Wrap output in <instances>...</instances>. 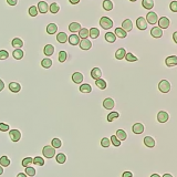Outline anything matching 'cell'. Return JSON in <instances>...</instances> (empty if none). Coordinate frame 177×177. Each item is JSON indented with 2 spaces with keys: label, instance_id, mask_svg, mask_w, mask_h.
I'll return each mask as SVG.
<instances>
[{
  "label": "cell",
  "instance_id": "obj_14",
  "mask_svg": "<svg viewBox=\"0 0 177 177\" xmlns=\"http://www.w3.org/2000/svg\"><path fill=\"white\" fill-rule=\"evenodd\" d=\"M122 29L125 32H130L132 29H133V22H132L130 19L124 20V21H123V23H122Z\"/></svg>",
  "mask_w": 177,
  "mask_h": 177
},
{
  "label": "cell",
  "instance_id": "obj_63",
  "mask_svg": "<svg viewBox=\"0 0 177 177\" xmlns=\"http://www.w3.org/2000/svg\"><path fill=\"white\" fill-rule=\"evenodd\" d=\"M130 1H132V2H134V1H136V0H130Z\"/></svg>",
  "mask_w": 177,
  "mask_h": 177
},
{
  "label": "cell",
  "instance_id": "obj_59",
  "mask_svg": "<svg viewBox=\"0 0 177 177\" xmlns=\"http://www.w3.org/2000/svg\"><path fill=\"white\" fill-rule=\"evenodd\" d=\"M17 177H28L24 173H19L18 175H17Z\"/></svg>",
  "mask_w": 177,
  "mask_h": 177
},
{
  "label": "cell",
  "instance_id": "obj_46",
  "mask_svg": "<svg viewBox=\"0 0 177 177\" xmlns=\"http://www.w3.org/2000/svg\"><path fill=\"white\" fill-rule=\"evenodd\" d=\"M124 58H125V60H126V61H128V62H135V61H137V60H138V59H137V57H135V55L133 54V53H126Z\"/></svg>",
  "mask_w": 177,
  "mask_h": 177
},
{
  "label": "cell",
  "instance_id": "obj_55",
  "mask_svg": "<svg viewBox=\"0 0 177 177\" xmlns=\"http://www.w3.org/2000/svg\"><path fill=\"white\" fill-rule=\"evenodd\" d=\"M122 177H133V173H131V172H124L122 174Z\"/></svg>",
  "mask_w": 177,
  "mask_h": 177
},
{
  "label": "cell",
  "instance_id": "obj_34",
  "mask_svg": "<svg viewBox=\"0 0 177 177\" xmlns=\"http://www.w3.org/2000/svg\"><path fill=\"white\" fill-rule=\"evenodd\" d=\"M57 40L59 41L60 43H65L68 41V36L65 32H60L59 34L57 36Z\"/></svg>",
  "mask_w": 177,
  "mask_h": 177
},
{
  "label": "cell",
  "instance_id": "obj_62",
  "mask_svg": "<svg viewBox=\"0 0 177 177\" xmlns=\"http://www.w3.org/2000/svg\"><path fill=\"white\" fill-rule=\"evenodd\" d=\"M2 174H4V167L0 166V175H2Z\"/></svg>",
  "mask_w": 177,
  "mask_h": 177
},
{
  "label": "cell",
  "instance_id": "obj_8",
  "mask_svg": "<svg viewBox=\"0 0 177 177\" xmlns=\"http://www.w3.org/2000/svg\"><path fill=\"white\" fill-rule=\"evenodd\" d=\"M114 106H115V102H114L113 99L111 97H106L104 101H103V107L106 110H113Z\"/></svg>",
  "mask_w": 177,
  "mask_h": 177
},
{
  "label": "cell",
  "instance_id": "obj_53",
  "mask_svg": "<svg viewBox=\"0 0 177 177\" xmlns=\"http://www.w3.org/2000/svg\"><path fill=\"white\" fill-rule=\"evenodd\" d=\"M169 7H171V10L173 12H177V1H172Z\"/></svg>",
  "mask_w": 177,
  "mask_h": 177
},
{
  "label": "cell",
  "instance_id": "obj_42",
  "mask_svg": "<svg viewBox=\"0 0 177 177\" xmlns=\"http://www.w3.org/2000/svg\"><path fill=\"white\" fill-rule=\"evenodd\" d=\"M33 164L34 165H38V166H43L44 165V158L41 157V156H36L33 158Z\"/></svg>",
  "mask_w": 177,
  "mask_h": 177
},
{
  "label": "cell",
  "instance_id": "obj_7",
  "mask_svg": "<svg viewBox=\"0 0 177 177\" xmlns=\"http://www.w3.org/2000/svg\"><path fill=\"white\" fill-rule=\"evenodd\" d=\"M136 26L140 30H146L147 29V21L143 17H138L136 20Z\"/></svg>",
  "mask_w": 177,
  "mask_h": 177
},
{
  "label": "cell",
  "instance_id": "obj_29",
  "mask_svg": "<svg viewBox=\"0 0 177 177\" xmlns=\"http://www.w3.org/2000/svg\"><path fill=\"white\" fill-rule=\"evenodd\" d=\"M12 47H14L16 49H21V47H23V41L20 38H14L12 42H11Z\"/></svg>",
  "mask_w": 177,
  "mask_h": 177
},
{
  "label": "cell",
  "instance_id": "obj_16",
  "mask_svg": "<svg viewBox=\"0 0 177 177\" xmlns=\"http://www.w3.org/2000/svg\"><path fill=\"white\" fill-rule=\"evenodd\" d=\"M72 81L77 84H81L83 82V74L80 72H74L72 74Z\"/></svg>",
  "mask_w": 177,
  "mask_h": 177
},
{
  "label": "cell",
  "instance_id": "obj_45",
  "mask_svg": "<svg viewBox=\"0 0 177 177\" xmlns=\"http://www.w3.org/2000/svg\"><path fill=\"white\" fill-rule=\"evenodd\" d=\"M32 163H33V158L30 157V156H27L26 158L22 159V166L23 167H28V166L32 165Z\"/></svg>",
  "mask_w": 177,
  "mask_h": 177
},
{
  "label": "cell",
  "instance_id": "obj_22",
  "mask_svg": "<svg viewBox=\"0 0 177 177\" xmlns=\"http://www.w3.org/2000/svg\"><path fill=\"white\" fill-rule=\"evenodd\" d=\"M125 54H126V50H125L124 48H120V49L116 50V52H115V58L118 60H122L124 59Z\"/></svg>",
  "mask_w": 177,
  "mask_h": 177
},
{
  "label": "cell",
  "instance_id": "obj_41",
  "mask_svg": "<svg viewBox=\"0 0 177 177\" xmlns=\"http://www.w3.org/2000/svg\"><path fill=\"white\" fill-rule=\"evenodd\" d=\"M51 146L53 148H60L62 146V141L60 138H53L52 142H51Z\"/></svg>",
  "mask_w": 177,
  "mask_h": 177
},
{
  "label": "cell",
  "instance_id": "obj_1",
  "mask_svg": "<svg viewBox=\"0 0 177 177\" xmlns=\"http://www.w3.org/2000/svg\"><path fill=\"white\" fill-rule=\"evenodd\" d=\"M42 155L46 158H52L53 156H55V148H53L51 145H46L42 150Z\"/></svg>",
  "mask_w": 177,
  "mask_h": 177
},
{
  "label": "cell",
  "instance_id": "obj_15",
  "mask_svg": "<svg viewBox=\"0 0 177 177\" xmlns=\"http://www.w3.org/2000/svg\"><path fill=\"white\" fill-rule=\"evenodd\" d=\"M165 63H166L167 67H175V65H177V57L176 55L168 57V58H166V60H165Z\"/></svg>",
  "mask_w": 177,
  "mask_h": 177
},
{
  "label": "cell",
  "instance_id": "obj_21",
  "mask_svg": "<svg viewBox=\"0 0 177 177\" xmlns=\"http://www.w3.org/2000/svg\"><path fill=\"white\" fill-rule=\"evenodd\" d=\"M91 77L94 79V80H97V79H101L102 77V71H101L100 68H94L92 69L91 71Z\"/></svg>",
  "mask_w": 177,
  "mask_h": 177
},
{
  "label": "cell",
  "instance_id": "obj_58",
  "mask_svg": "<svg viewBox=\"0 0 177 177\" xmlns=\"http://www.w3.org/2000/svg\"><path fill=\"white\" fill-rule=\"evenodd\" d=\"M173 39H174V41L177 43V32H174V34H173Z\"/></svg>",
  "mask_w": 177,
  "mask_h": 177
},
{
  "label": "cell",
  "instance_id": "obj_56",
  "mask_svg": "<svg viewBox=\"0 0 177 177\" xmlns=\"http://www.w3.org/2000/svg\"><path fill=\"white\" fill-rule=\"evenodd\" d=\"M4 89H5V83H4V81L0 79V92L2 91Z\"/></svg>",
  "mask_w": 177,
  "mask_h": 177
},
{
  "label": "cell",
  "instance_id": "obj_4",
  "mask_svg": "<svg viewBox=\"0 0 177 177\" xmlns=\"http://www.w3.org/2000/svg\"><path fill=\"white\" fill-rule=\"evenodd\" d=\"M9 136L10 140L14 142V143H17L21 140V133L19 130H10L9 131Z\"/></svg>",
  "mask_w": 177,
  "mask_h": 177
},
{
  "label": "cell",
  "instance_id": "obj_26",
  "mask_svg": "<svg viewBox=\"0 0 177 177\" xmlns=\"http://www.w3.org/2000/svg\"><path fill=\"white\" fill-rule=\"evenodd\" d=\"M104 38H105V40L107 41V42H110V43H114L115 40H116V36L114 34L113 32H106Z\"/></svg>",
  "mask_w": 177,
  "mask_h": 177
},
{
  "label": "cell",
  "instance_id": "obj_2",
  "mask_svg": "<svg viewBox=\"0 0 177 177\" xmlns=\"http://www.w3.org/2000/svg\"><path fill=\"white\" fill-rule=\"evenodd\" d=\"M158 90L162 93H168L171 91V83L167 80H162L158 83Z\"/></svg>",
  "mask_w": 177,
  "mask_h": 177
},
{
  "label": "cell",
  "instance_id": "obj_39",
  "mask_svg": "<svg viewBox=\"0 0 177 177\" xmlns=\"http://www.w3.org/2000/svg\"><path fill=\"white\" fill-rule=\"evenodd\" d=\"M103 8L106 11H111V10L113 9V2L111 0H104L103 1Z\"/></svg>",
  "mask_w": 177,
  "mask_h": 177
},
{
  "label": "cell",
  "instance_id": "obj_17",
  "mask_svg": "<svg viewBox=\"0 0 177 177\" xmlns=\"http://www.w3.org/2000/svg\"><path fill=\"white\" fill-rule=\"evenodd\" d=\"M68 41L71 46H77L80 43V38L77 34H71L70 37H68Z\"/></svg>",
  "mask_w": 177,
  "mask_h": 177
},
{
  "label": "cell",
  "instance_id": "obj_57",
  "mask_svg": "<svg viewBox=\"0 0 177 177\" xmlns=\"http://www.w3.org/2000/svg\"><path fill=\"white\" fill-rule=\"evenodd\" d=\"M69 1H70L72 5H77V4H79V2H80V0H69Z\"/></svg>",
  "mask_w": 177,
  "mask_h": 177
},
{
  "label": "cell",
  "instance_id": "obj_32",
  "mask_svg": "<svg viewBox=\"0 0 177 177\" xmlns=\"http://www.w3.org/2000/svg\"><path fill=\"white\" fill-rule=\"evenodd\" d=\"M114 34L118 37V38H122V39H124V38H126L127 32L124 31L122 28H116V29H115V33H114Z\"/></svg>",
  "mask_w": 177,
  "mask_h": 177
},
{
  "label": "cell",
  "instance_id": "obj_61",
  "mask_svg": "<svg viewBox=\"0 0 177 177\" xmlns=\"http://www.w3.org/2000/svg\"><path fill=\"white\" fill-rule=\"evenodd\" d=\"M163 177H174V176H173L172 174H164Z\"/></svg>",
  "mask_w": 177,
  "mask_h": 177
},
{
  "label": "cell",
  "instance_id": "obj_9",
  "mask_svg": "<svg viewBox=\"0 0 177 177\" xmlns=\"http://www.w3.org/2000/svg\"><path fill=\"white\" fill-rule=\"evenodd\" d=\"M168 120H169V115H168L167 112H165V111L158 112V114H157V121L159 123H166Z\"/></svg>",
  "mask_w": 177,
  "mask_h": 177
},
{
  "label": "cell",
  "instance_id": "obj_40",
  "mask_svg": "<svg viewBox=\"0 0 177 177\" xmlns=\"http://www.w3.org/2000/svg\"><path fill=\"white\" fill-rule=\"evenodd\" d=\"M89 36L91 37L92 39H96L97 37L100 36V31H99V29H96V28H92V29H90V31H89Z\"/></svg>",
  "mask_w": 177,
  "mask_h": 177
},
{
  "label": "cell",
  "instance_id": "obj_5",
  "mask_svg": "<svg viewBox=\"0 0 177 177\" xmlns=\"http://www.w3.org/2000/svg\"><path fill=\"white\" fill-rule=\"evenodd\" d=\"M157 22H158V28H161V29H167L169 27V24H171V21H169V19L167 17L159 18V20H157Z\"/></svg>",
  "mask_w": 177,
  "mask_h": 177
},
{
  "label": "cell",
  "instance_id": "obj_19",
  "mask_svg": "<svg viewBox=\"0 0 177 177\" xmlns=\"http://www.w3.org/2000/svg\"><path fill=\"white\" fill-rule=\"evenodd\" d=\"M144 144H145L146 147L153 148L155 146V140L152 136H145L144 137Z\"/></svg>",
  "mask_w": 177,
  "mask_h": 177
},
{
  "label": "cell",
  "instance_id": "obj_54",
  "mask_svg": "<svg viewBox=\"0 0 177 177\" xmlns=\"http://www.w3.org/2000/svg\"><path fill=\"white\" fill-rule=\"evenodd\" d=\"M7 4L10 6H16L18 4V0H7Z\"/></svg>",
  "mask_w": 177,
  "mask_h": 177
},
{
  "label": "cell",
  "instance_id": "obj_49",
  "mask_svg": "<svg viewBox=\"0 0 177 177\" xmlns=\"http://www.w3.org/2000/svg\"><path fill=\"white\" fill-rule=\"evenodd\" d=\"M68 59V53L65 52V51H60L59 53V61L61 63H63L65 62V60Z\"/></svg>",
  "mask_w": 177,
  "mask_h": 177
},
{
  "label": "cell",
  "instance_id": "obj_37",
  "mask_svg": "<svg viewBox=\"0 0 177 177\" xmlns=\"http://www.w3.org/2000/svg\"><path fill=\"white\" fill-rule=\"evenodd\" d=\"M79 38H82V39H86V38H89V29L81 28V29L79 30Z\"/></svg>",
  "mask_w": 177,
  "mask_h": 177
},
{
  "label": "cell",
  "instance_id": "obj_27",
  "mask_svg": "<svg viewBox=\"0 0 177 177\" xmlns=\"http://www.w3.org/2000/svg\"><path fill=\"white\" fill-rule=\"evenodd\" d=\"M142 6H143V8L150 10L154 7V0H143L142 1Z\"/></svg>",
  "mask_w": 177,
  "mask_h": 177
},
{
  "label": "cell",
  "instance_id": "obj_6",
  "mask_svg": "<svg viewBox=\"0 0 177 177\" xmlns=\"http://www.w3.org/2000/svg\"><path fill=\"white\" fill-rule=\"evenodd\" d=\"M157 20H158V17H157V14L153 12V11H150L147 16H146V21L150 24H155V23H157Z\"/></svg>",
  "mask_w": 177,
  "mask_h": 177
},
{
  "label": "cell",
  "instance_id": "obj_44",
  "mask_svg": "<svg viewBox=\"0 0 177 177\" xmlns=\"http://www.w3.org/2000/svg\"><path fill=\"white\" fill-rule=\"evenodd\" d=\"M118 116H120V113H118V112H111V113H109L106 120H107V122H113L114 120L118 118Z\"/></svg>",
  "mask_w": 177,
  "mask_h": 177
},
{
  "label": "cell",
  "instance_id": "obj_25",
  "mask_svg": "<svg viewBox=\"0 0 177 177\" xmlns=\"http://www.w3.org/2000/svg\"><path fill=\"white\" fill-rule=\"evenodd\" d=\"M81 29V24L79 22H71L70 23V26H69V30L71 32H79V30Z\"/></svg>",
  "mask_w": 177,
  "mask_h": 177
},
{
  "label": "cell",
  "instance_id": "obj_36",
  "mask_svg": "<svg viewBox=\"0 0 177 177\" xmlns=\"http://www.w3.org/2000/svg\"><path fill=\"white\" fill-rule=\"evenodd\" d=\"M49 11L52 12V14H58L60 11V6L57 4V2H52L50 6H49Z\"/></svg>",
  "mask_w": 177,
  "mask_h": 177
},
{
  "label": "cell",
  "instance_id": "obj_38",
  "mask_svg": "<svg viewBox=\"0 0 177 177\" xmlns=\"http://www.w3.org/2000/svg\"><path fill=\"white\" fill-rule=\"evenodd\" d=\"M55 159H57V163L59 164H64L65 163V161H67V156H65V154H63V153H59V154L55 156Z\"/></svg>",
  "mask_w": 177,
  "mask_h": 177
},
{
  "label": "cell",
  "instance_id": "obj_51",
  "mask_svg": "<svg viewBox=\"0 0 177 177\" xmlns=\"http://www.w3.org/2000/svg\"><path fill=\"white\" fill-rule=\"evenodd\" d=\"M9 57V52L7 50H0V60H6Z\"/></svg>",
  "mask_w": 177,
  "mask_h": 177
},
{
  "label": "cell",
  "instance_id": "obj_12",
  "mask_svg": "<svg viewBox=\"0 0 177 177\" xmlns=\"http://www.w3.org/2000/svg\"><path fill=\"white\" fill-rule=\"evenodd\" d=\"M132 131L134 134H142L144 132V125L142 123H135L133 126H132Z\"/></svg>",
  "mask_w": 177,
  "mask_h": 177
},
{
  "label": "cell",
  "instance_id": "obj_3",
  "mask_svg": "<svg viewBox=\"0 0 177 177\" xmlns=\"http://www.w3.org/2000/svg\"><path fill=\"white\" fill-rule=\"evenodd\" d=\"M100 26L103 29L107 30V29H111V28L113 27V21L110 18H107V17H102L100 20Z\"/></svg>",
  "mask_w": 177,
  "mask_h": 177
},
{
  "label": "cell",
  "instance_id": "obj_52",
  "mask_svg": "<svg viewBox=\"0 0 177 177\" xmlns=\"http://www.w3.org/2000/svg\"><path fill=\"white\" fill-rule=\"evenodd\" d=\"M10 130V126L6 123H0V131L1 132H8Z\"/></svg>",
  "mask_w": 177,
  "mask_h": 177
},
{
  "label": "cell",
  "instance_id": "obj_28",
  "mask_svg": "<svg viewBox=\"0 0 177 177\" xmlns=\"http://www.w3.org/2000/svg\"><path fill=\"white\" fill-rule=\"evenodd\" d=\"M95 85L97 86L100 90H105L107 84H106V81L103 80V79H97V80H95Z\"/></svg>",
  "mask_w": 177,
  "mask_h": 177
},
{
  "label": "cell",
  "instance_id": "obj_47",
  "mask_svg": "<svg viewBox=\"0 0 177 177\" xmlns=\"http://www.w3.org/2000/svg\"><path fill=\"white\" fill-rule=\"evenodd\" d=\"M110 141H111V143H112V144H113L115 147H120V146H121V141H120V140H118V138L115 136V135H112Z\"/></svg>",
  "mask_w": 177,
  "mask_h": 177
},
{
  "label": "cell",
  "instance_id": "obj_60",
  "mask_svg": "<svg viewBox=\"0 0 177 177\" xmlns=\"http://www.w3.org/2000/svg\"><path fill=\"white\" fill-rule=\"evenodd\" d=\"M150 177H161V175H159V174H152Z\"/></svg>",
  "mask_w": 177,
  "mask_h": 177
},
{
  "label": "cell",
  "instance_id": "obj_43",
  "mask_svg": "<svg viewBox=\"0 0 177 177\" xmlns=\"http://www.w3.org/2000/svg\"><path fill=\"white\" fill-rule=\"evenodd\" d=\"M24 174L27 175V176H30V177H33L36 175V169L31 166H28L26 167V171H24Z\"/></svg>",
  "mask_w": 177,
  "mask_h": 177
},
{
  "label": "cell",
  "instance_id": "obj_11",
  "mask_svg": "<svg viewBox=\"0 0 177 177\" xmlns=\"http://www.w3.org/2000/svg\"><path fill=\"white\" fill-rule=\"evenodd\" d=\"M38 11L41 12V14H47L48 11H49V5L47 4L46 1H40L39 4H38Z\"/></svg>",
  "mask_w": 177,
  "mask_h": 177
},
{
  "label": "cell",
  "instance_id": "obj_20",
  "mask_svg": "<svg viewBox=\"0 0 177 177\" xmlns=\"http://www.w3.org/2000/svg\"><path fill=\"white\" fill-rule=\"evenodd\" d=\"M43 53L44 55H48V57H50L54 53V46H52V44H47L44 47V49H43Z\"/></svg>",
  "mask_w": 177,
  "mask_h": 177
},
{
  "label": "cell",
  "instance_id": "obj_33",
  "mask_svg": "<svg viewBox=\"0 0 177 177\" xmlns=\"http://www.w3.org/2000/svg\"><path fill=\"white\" fill-rule=\"evenodd\" d=\"M23 51L21 49H14V51L12 52V55L16 60H21L23 58Z\"/></svg>",
  "mask_w": 177,
  "mask_h": 177
},
{
  "label": "cell",
  "instance_id": "obj_50",
  "mask_svg": "<svg viewBox=\"0 0 177 177\" xmlns=\"http://www.w3.org/2000/svg\"><path fill=\"white\" fill-rule=\"evenodd\" d=\"M38 14H39V11H38V8H37L36 6H31V7L29 8V14H30L31 17H37Z\"/></svg>",
  "mask_w": 177,
  "mask_h": 177
},
{
  "label": "cell",
  "instance_id": "obj_23",
  "mask_svg": "<svg viewBox=\"0 0 177 177\" xmlns=\"http://www.w3.org/2000/svg\"><path fill=\"white\" fill-rule=\"evenodd\" d=\"M115 136L118 137L120 141L122 142V141H125L127 138V134H126V132L124 131V130H118L116 131V135Z\"/></svg>",
  "mask_w": 177,
  "mask_h": 177
},
{
  "label": "cell",
  "instance_id": "obj_35",
  "mask_svg": "<svg viewBox=\"0 0 177 177\" xmlns=\"http://www.w3.org/2000/svg\"><path fill=\"white\" fill-rule=\"evenodd\" d=\"M41 65H42V68L44 69H49L52 67V60L50 58H46V59H43L41 61Z\"/></svg>",
  "mask_w": 177,
  "mask_h": 177
},
{
  "label": "cell",
  "instance_id": "obj_18",
  "mask_svg": "<svg viewBox=\"0 0 177 177\" xmlns=\"http://www.w3.org/2000/svg\"><path fill=\"white\" fill-rule=\"evenodd\" d=\"M9 90L14 93H18L21 90V85L18 82H11V83H9Z\"/></svg>",
  "mask_w": 177,
  "mask_h": 177
},
{
  "label": "cell",
  "instance_id": "obj_30",
  "mask_svg": "<svg viewBox=\"0 0 177 177\" xmlns=\"http://www.w3.org/2000/svg\"><path fill=\"white\" fill-rule=\"evenodd\" d=\"M9 165H10V159L8 156L4 155V156L0 157V166H2V167H8Z\"/></svg>",
  "mask_w": 177,
  "mask_h": 177
},
{
  "label": "cell",
  "instance_id": "obj_48",
  "mask_svg": "<svg viewBox=\"0 0 177 177\" xmlns=\"http://www.w3.org/2000/svg\"><path fill=\"white\" fill-rule=\"evenodd\" d=\"M110 145H111L110 138H107V137H103V138L101 140V146H102V147L107 148V147H110Z\"/></svg>",
  "mask_w": 177,
  "mask_h": 177
},
{
  "label": "cell",
  "instance_id": "obj_31",
  "mask_svg": "<svg viewBox=\"0 0 177 177\" xmlns=\"http://www.w3.org/2000/svg\"><path fill=\"white\" fill-rule=\"evenodd\" d=\"M92 91V87L89 83H83L80 85V92L82 93H90Z\"/></svg>",
  "mask_w": 177,
  "mask_h": 177
},
{
  "label": "cell",
  "instance_id": "obj_10",
  "mask_svg": "<svg viewBox=\"0 0 177 177\" xmlns=\"http://www.w3.org/2000/svg\"><path fill=\"white\" fill-rule=\"evenodd\" d=\"M79 44L82 50H90L92 48V42L89 39H82Z\"/></svg>",
  "mask_w": 177,
  "mask_h": 177
},
{
  "label": "cell",
  "instance_id": "obj_13",
  "mask_svg": "<svg viewBox=\"0 0 177 177\" xmlns=\"http://www.w3.org/2000/svg\"><path fill=\"white\" fill-rule=\"evenodd\" d=\"M150 34H152V37H154V38H156V39H158V38H161V37L163 36V29H161V28H158V27L152 28V30H150Z\"/></svg>",
  "mask_w": 177,
  "mask_h": 177
},
{
  "label": "cell",
  "instance_id": "obj_24",
  "mask_svg": "<svg viewBox=\"0 0 177 177\" xmlns=\"http://www.w3.org/2000/svg\"><path fill=\"white\" fill-rule=\"evenodd\" d=\"M58 31V26L55 23H49L47 27V32L49 34H54L55 32Z\"/></svg>",
  "mask_w": 177,
  "mask_h": 177
}]
</instances>
